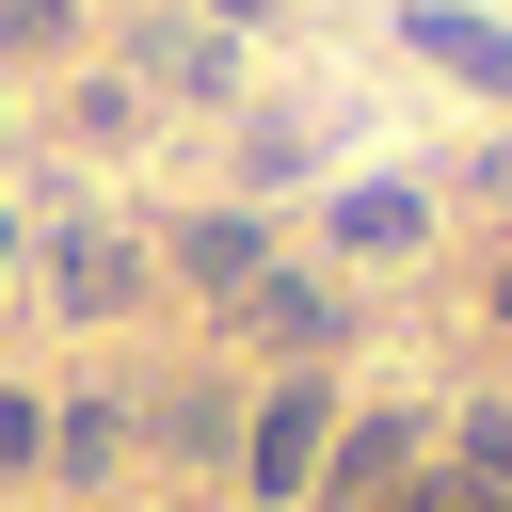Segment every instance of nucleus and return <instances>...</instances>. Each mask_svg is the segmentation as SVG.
I'll return each instance as SVG.
<instances>
[{"label": "nucleus", "mask_w": 512, "mask_h": 512, "mask_svg": "<svg viewBox=\"0 0 512 512\" xmlns=\"http://www.w3.org/2000/svg\"><path fill=\"white\" fill-rule=\"evenodd\" d=\"M400 48H432L464 96H512V32H496V16H464V0H416V32H400Z\"/></svg>", "instance_id": "f257e3e1"}, {"label": "nucleus", "mask_w": 512, "mask_h": 512, "mask_svg": "<svg viewBox=\"0 0 512 512\" xmlns=\"http://www.w3.org/2000/svg\"><path fill=\"white\" fill-rule=\"evenodd\" d=\"M320 432H336V416H320V384H288V400L256 416V496H304V480H320Z\"/></svg>", "instance_id": "f03ea898"}, {"label": "nucleus", "mask_w": 512, "mask_h": 512, "mask_svg": "<svg viewBox=\"0 0 512 512\" xmlns=\"http://www.w3.org/2000/svg\"><path fill=\"white\" fill-rule=\"evenodd\" d=\"M48 288H64V304H80V320H112V304H128V288H144V272H128V240H96V224H80V240H64V256H48Z\"/></svg>", "instance_id": "7ed1b4c3"}, {"label": "nucleus", "mask_w": 512, "mask_h": 512, "mask_svg": "<svg viewBox=\"0 0 512 512\" xmlns=\"http://www.w3.org/2000/svg\"><path fill=\"white\" fill-rule=\"evenodd\" d=\"M448 464H464V480H448V512H512V416H464V432H448Z\"/></svg>", "instance_id": "20e7f679"}, {"label": "nucleus", "mask_w": 512, "mask_h": 512, "mask_svg": "<svg viewBox=\"0 0 512 512\" xmlns=\"http://www.w3.org/2000/svg\"><path fill=\"white\" fill-rule=\"evenodd\" d=\"M416 224H432V208H416V192H352V208H336V240H352V256H400V240H416Z\"/></svg>", "instance_id": "39448f33"}, {"label": "nucleus", "mask_w": 512, "mask_h": 512, "mask_svg": "<svg viewBox=\"0 0 512 512\" xmlns=\"http://www.w3.org/2000/svg\"><path fill=\"white\" fill-rule=\"evenodd\" d=\"M256 272V224H192V288H240Z\"/></svg>", "instance_id": "423d86ee"}, {"label": "nucleus", "mask_w": 512, "mask_h": 512, "mask_svg": "<svg viewBox=\"0 0 512 512\" xmlns=\"http://www.w3.org/2000/svg\"><path fill=\"white\" fill-rule=\"evenodd\" d=\"M0 32H16V48H48V32H80V0H0Z\"/></svg>", "instance_id": "0eeeda50"}, {"label": "nucleus", "mask_w": 512, "mask_h": 512, "mask_svg": "<svg viewBox=\"0 0 512 512\" xmlns=\"http://www.w3.org/2000/svg\"><path fill=\"white\" fill-rule=\"evenodd\" d=\"M0 464H48V416L32 400H0Z\"/></svg>", "instance_id": "6e6552de"}, {"label": "nucleus", "mask_w": 512, "mask_h": 512, "mask_svg": "<svg viewBox=\"0 0 512 512\" xmlns=\"http://www.w3.org/2000/svg\"><path fill=\"white\" fill-rule=\"evenodd\" d=\"M224 16H272V0H224Z\"/></svg>", "instance_id": "1a4fd4ad"}, {"label": "nucleus", "mask_w": 512, "mask_h": 512, "mask_svg": "<svg viewBox=\"0 0 512 512\" xmlns=\"http://www.w3.org/2000/svg\"><path fill=\"white\" fill-rule=\"evenodd\" d=\"M496 304H512V272H496Z\"/></svg>", "instance_id": "9d476101"}, {"label": "nucleus", "mask_w": 512, "mask_h": 512, "mask_svg": "<svg viewBox=\"0 0 512 512\" xmlns=\"http://www.w3.org/2000/svg\"><path fill=\"white\" fill-rule=\"evenodd\" d=\"M0 256H16V240H0Z\"/></svg>", "instance_id": "9b49d317"}]
</instances>
